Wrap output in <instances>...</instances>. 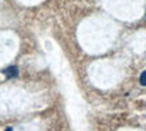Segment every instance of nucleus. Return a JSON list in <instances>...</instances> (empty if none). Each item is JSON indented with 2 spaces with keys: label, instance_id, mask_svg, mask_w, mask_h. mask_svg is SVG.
I'll list each match as a JSON object with an SVG mask.
<instances>
[{
  "label": "nucleus",
  "instance_id": "obj_1",
  "mask_svg": "<svg viewBox=\"0 0 146 131\" xmlns=\"http://www.w3.org/2000/svg\"><path fill=\"white\" fill-rule=\"evenodd\" d=\"M4 74L8 76V78H16L19 75V70L16 66H9L8 68H5L4 70Z\"/></svg>",
  "mask_w": 146,
  "mask_h": 131
},
{
  "label": "nucleus",
  "instance_id": "obj_2",
  "mask_svg": "<svg viewBox=\"0 0 146 131\" xmlns=\"http://www.w3.org/2000/svg\"><path fill=\"white\" fill-rule=\"evenodd\" d=\"M139 83H141L142 86H146V70L143 71L141 74V76H139Z\"/></svg>",
  "mask_w": 146,
  "mask_h": 131
},
{
  "label": "nucleus",
  "instance_id": "obj_3",
  "mask_svg": "<svg viewBox=\"0 0 146 131\" xmlns=\"http://www.w3.org/2000/svg\"><path fill=\"white\" fill-rule=\"evenodd\" d=\"M5 131H12V127H7V128H5Z\"/></svg>",
  "mask_w": 146,
  "mask_h": 131
}]
</instances>
